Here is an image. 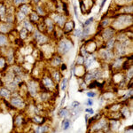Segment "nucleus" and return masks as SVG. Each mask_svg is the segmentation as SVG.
<instances>
[{"instance_id": "f257e3e1", "label": "nucleus", "mask_w": 133, "mask_h": 133, "mask_svg": "<svg viewBox=\"0 0 133 133\" xmlns=\"http://www.w3.org/2000/svg\"><path fill=\"white\" fill-rule=\"evenodd\" d=\"M113 18L114 20L111 25L116 32L124 31L129 26H132V14H116L115 16H113Z\"/></svg>"}, {"instance_id": "f03ea898", "label": "nucleus", "mask_w": 133, "mask_h": 133, "mask_svg": "<svg viewBox=\"0 0 133 133\" xmlns=\"http://www.w3.org/2000/svg\"><path fill=\"white\" fill-rule=\"evenodd\" d=\"M56 43V53L59 54L61 56H65L68 54L70 51L74 47V42L72 41V39L68 36H62L61 39H59Z\"/></svg>"}, {"instance_id": "7ed1b4c3", "label": "nucleus", "mask_w": 133, "mask_h": 133, "mask_svg": "<svg viewBox=\"0 0 133 133\" xmlns=\"http://www.w3.org/2000/svg\"><path fill=\"white\" fill-rule=\"evenodd\" d=\"M9 102H10V104L14 107L15 110H19V111L24 110L28 106V103L26 101L25 98L21 96L20 94H19L18 91L12 92V97H11L9 99Z\"/></svg>"}, {"instance_id": "20e7f679", "label": "nucleus", "mask_w": 133, "mask_h": 133, "mask_svg": "<svg viewBox=\"0 0 133 133\" xmlns=\"http://www.w3.org/2000/svg\"><path fill=\"white\" fill-rule=\"evenodd\" d=\"M26 85H27L28 90L27 97L36 98L40 92V82L38 79H29V81L26 82Z\"/></svg>"}, {"instance_id": "39448f33", "label": "nucleus", "mask_w": 133, "mask_h": 133, "mask_svg": "<svg viewBox=\"0 0 133 133\" xmlns=\"http://www.w3.org/2000/svg\"><path fill=\"white\" fill-rule=\"evenodd\" d=\"M31 37L34 42L36 43L38 45H44L45 44H48L51 41V37L47 34L40 32L36 28L34 29V31L31 33Z\"/></svg>"}, {"instance_id": "423d86ee", "label": "nucleus", "mask_w": 133, "mask_h": 133, "mask_svg": "<svg viewBox=\"0 0 133 133\" xmlns=\"http://www.w3.org/2000/svg\"><path fill=\"white\" fill-rule=\"evenodd\" d=\"M97 52H98L97 58L99 59L101 61L105 62V63L109 64L115 58L114 51L107 49V48H105V47L104 48H98Z\"/></svg>"}, {"instance_id": "0eeeda50", "label": "nucleus", "mask_w": 133, "mask_h": 133, "mask_svg": "<svg viewBox=\"0 0 133 133\" xmlns=\"http://www.w3.org/2000/svg\"><path fill=\"white\" fill-rule=\"evenodd\" d=\"M39 82L43 86L48 90L49 91H51V92L55 91V88H56L57 83L53 81V79L51 78V76H50L49 73H47V74H43Z\"/></svg>"}, {"instance_id": "6e6552de", "label": "nucleus", "mask_w": 133, "mask_h": 133, "mask_svg": "<svg viewBox=\"0 0 133 133\" xmlns=\"http://www.w3.org/2000/svg\"><path fill=\"white\" fill-rule=\"evenodd\" d=\"M49 16L51 18V20L54 21L55 25L59 28H61L64 26V24L66 23V21L69 19V17H68L66 15H65L64 14H61V12H51V14H48Z\"/></svg>"}, {"instance_id": "1a4fd4ad", "label": "nucleus", "mask_w": 133, "mask_h": 133, "mask_svg": "<svg viewBox=\"0 0 133 133\" xmlns=\"http://www.w3.org/2000/svg\"><path fill=\"white\" fill-rule=\"evenodd\" d=\"M116 34H117L116 30L109 26V27L105 28V29H103L102 30L100 31L99 36H100V37H101L102 41L105 43L106 41H108V40L111 39V38L115 37V36H116Z\"/></svg>"}, {"instance_id": "9d476101", "label": "nucleus", "mask_w": 133, "mask_h": 133, "mask_svg": "<svg viewBox=\"0 0 133 133\" xmlns=\"http://www.w3.org/2000/svg\"><path fill=\"white\" fill-rule=\"evenodd\" d=\"M29 122L27 121L26 117L24 116L23 113H19L17 114L14 117V125L18 129H23L25 127V125L27 124Z\"/></svg>"}, {"instance_id": "9b49d317", "label": "nucleus", "mask_w": 133, "mask_h": 133, "mask_svg": "<svg viewBox=\"0 0 133 133\" xmlns=\"http://www.w3.org/2000/svg\"><path fill=\"white\" fill-rule=\"evenodd\" d=\"M49 63L51 68H59L63 63V57L55 52L54 54L49 59Z\"/></svg>"}, {"instance_id": "f8f14e48", "label": "nucleus", "mask_w": 133, "mask_h": 133, "mask_svg": "<svg viewBox=\"0 0 133 133\" xmlns=\"http://www.w3.org/2000/svg\"><path fill=\"white\" fill-rule=\"evenodd\" d=\"M43 21H44V24H45L46 34H47V35H51V34L52 33V31L54 30L55 27H56L54 21L51 20V18L49 15H47L46 17H44V18L43 19Z\"/></svg>"}, {"instance_id": "ddd939ff", "label": "nucleus", "mask_w": 133, "mask_h": 133, "mask_svg": "<svg viewBox=\"0 0 133 133\" xmlns=\"http://www.w3.org/2000/svg\"><path fill=\"white\" fill-rule=\"evenodd\" d=\"M16 9L18 11H20L21 14H23L24 15L28 17L29 15V14L34 10V6L32 5L30 3H24V4L20 5L18 7H16Z\"/></svg>"}, {"instance_id": "4468645a", "label": "nucleus", "mask_w": 133, "mask_h": 133, "mask_svg": "<svg viewBox=\"0 0 133 133\" xmlns=\"http://www.w3.org/2000/svg\"><path fill=\"white\" fill-rule=\"evenodd\" d=\"M75 28H76V23H75L74 21L69 18L66 21V23L64 24L63 27H62V30H63L64 35H69V34H71Z\"/></svg>"}, {"instance_id": "2eb2a0df", "label": "nucleus", "mask_w": 133, "mask_h": 133, "mask_svg": "<svg viewBox=\"0 0 133 133\" xmlns=\"http://www.w3.org/2000/svg\"><path fill=\"white\" fill-rule=\"evenodd\" d=\"M14 27H15L14 24H10L4 21H0V33L8 35L14 29Z\"/></svg>"}, {"instance_id": "dca6fc26", "label": "nucleus", "mask_w": 133, "mask_h": 133, "mask_svg": "<svg viewBox=\"0 0 133 133\" xmlns=\"http://www.w3.org/2000/svg\"><path fill=\"white\" fill-rule=\"evenodd\" d=\"M32 124H37V125H42V124L46 123V118L40 114H36V115H32V117L29 118Z\"/></svg>"}, {"instance_id": "f3484780", "label": "nucleus", "mask_w": 133, "mask_h": 133, "mask_svg": "<svg viewBox=\"0 0 133 133\" xmlns=\"http://www.w3.org/2000/svg\"><path fill=\"white\" fill-rule=\"evenodd\" d=\"M50 76H51V78L53 79L56 83H59V82L61 81L62 77H63V75H62V72L59 68H52V71L49 72Z\"/></svg>"}, {"instance_id": "a211bd4d", "label": "nucleus", "mask_w": 133, "mask_h": 133, "mask_svg": "<svg viewBox=\"0 0 133 133\" xmlns=\"http://www.w3.org/2000/svg\"><path fill=\"white\" fill-rule=\"evenodd\" d=\"M12 91L8 89L7 87H5V85L0 87V98H2V99L9 100L10 98L12 97Z\"/></svg>"}, {"instance_id": "6ab92c4d", "label": "nucleus", "mask_w": 133, "mask_h": 133, "mask_svg": "<svg viewBox=\"0 0 133 133\" xmlns=\"http://www.w3.org/2000/svg\"><path fill=\"white\" fill-rule=\"evenodd\" d=\"M34 11H36L38 15L43 19L48 15V11L46 10V7H44V5H35L34 6Z\"/></svg>"}, {"instance_id": "aec40b11", "label": "nucleus", "mask_w": 133, "mask_h": 133, "mask_svg": "<svg viewBox=\"0 0 133 133\" xmlns=\"http://www.w3.org/2000/svg\"><path fill=\"white\" fill-rule=\"evenodd\" d=\"M28 19H29V20L35 26L37 24L39 21H41L43 20V18H41V17L38 15L37 12H36V11H34V10L32 11L30 14H29V15L28 16Z\"/></svg>"}, {"instance_id": "412c9836", "label": "nucleus", "mask_w": 133, "mask_h": 133, "mask_svg": "<svg viewBox=\"0 0 133 133\" xmlns=\"http://www.w3.org/2000/svg\"><path fill=\"white\" fill-rule=\"evenodd\" d=\"M21 27H23V28H25L26 29H28L29 32H30V33H32V32L34 31V29H36V26L34 25L33 23H32L31 21L29 20V19H28V17L22 21V22H21Z\"/></svg>"}, {"instance_id": "4be33fe9", "label": "nucleus", "mask_w": 133, "mask_h": 133, "mask_svg": "<svg viewBox=\"0 0 133 133\" xmlns=\"http://www.w3.org/2000/svg\"><path fill=\"white\" fill-rule=\"evenodd\" d=\"M58 116L61 119H64V118H69L70 117V110L68 108H64L62 107L61 108L59 111L57 113Z\"/></svg>"}, {"instance_id": "5701e85b", "label": "nucleus", "mask_w": 133, "mask_h": 133, "mask_svg": "<svg viewBox=\"0 0 133 133\" xmlns=\"http://www.w3.org/2000/svg\"><path fill=\"white\" fill-rule=\"evenodd\" d=\"M83 111V109L82 107H78L77 108H73L70 110V119L72 120V121H75V120L76 119L77 117L80 115V114L82 113Z\"/></svg>"}, {"instance_id": "b1692460", "label": "nucleus", "mask_w": 133, "mask_h": 133, "mask_svg": "<svg viewBox=\"0 0 133 133\" xmlns=\"http://www.w3.org/2000/svg\"><path fill=\"white\" fill-rule=\"evenodd\" d=\"M72 127V120L70 118H64L61 123V128L62 130H68Z\"/></svg>"}, {"instance_id": "393cba45", "label": "nucleus", "mask_w": 133, "mask_h": 133, "mask_svg": "<svg viewBox=\"0 0 133 133\" xmlns=\"http://www.w3.org/2000/svg\"><path fill=\"white\" fill-rule=\"evenodd\" d=\"M29 36H31V33L29 32L28 29H26L25 28L21 27V29L19 31V38L22 41H25L26 39L29 38Z\"/></svg>"}, {"instance_id": "a878e982", "label": "nucleus", "mask_w": 133, "mask_h": 133, "mask_svg": "<svg viewBox=\"0 0 133 133\" xmlns=\"http://www.w3.org/2000/svg\"><path fill=\"white\" fill-rule=\"evenodd\" d=\"M10 65L6 62L5 57L4 55L0 54V72L1 73H5L7 70L8 66Z\"/></svg>"}, {"instance_id": "bb28decb", "label": "nucleus", "mask_w": 133, "mask_h": 133, "mask_svg": "<svg viewBox=\"0 0 133 133\" xmlns=\"http://www.w3.org/2000/svg\"><path fill=\"white\" fill-rule=\"evenodd\" d=\"M10 40L8 38V36L5 34L0 33V48H3V47L9 46Z\"/></svg>"}, {"instance_id": "cd10ccee", "label": "nucleus", "mask_w": 133, "mask_h": 133, "mask_svg": "<svg viewBox=\"0 0 133 133\" xmlns=\"http://www.w3.org/2000/svg\"><path fill=\"white\" fill-rule=\"evenodd\" d=\"M7 7L8 5H5V1L0 3V21H4L5 17L7 14Z\"/></svg>"}, {"instance_id": "c85d7f7f", "label": "nucleus", "mask_w": 133, "mask_h": 133, "mask_svg": "<svg viewBox=\"0 0 133 133\" xmlns=\"http://www.w3.org/2000/svg\"><path fill=\"white\" fill-rule=\"evenodd\" d=\"M115 41H116V39H115V37L111 38V39H109L108 41L105 42L104 47L107 49H109V50H113L114 46H115Z\"/></svg>"}, {"instance_id": "c756f323", "label": "nucleus", "mask_w": 133, "mask_h": 133, "mask_svg": "<svg viewBox=\"0 0 133 133\" xmlns=\"http://www.w3.org/2000/svg\"><path fill=\"white\" fill-rule=\"evenodd\" d=\"M68 80L66 78V77H62L61 81L59 82V89L61 90L62 91H65L68 88Z\"/></svg>"}, {"instance_id": "7c9ffc66", "label": "nucleus", "mask_w": 133, "mask_h": 133, "mask_svg": "<svg viewBox=\"0 0 133 133\" xmlns=\"http://www.w3.org/2000/svg\"><path fill=\"white\" fill-rule=\"evenodd\" d=\"M84 59H85V58L83 57L82 54L79 53L76 58V61H75L74 64L76 66H83V64H84Z\"/></svg>"}, {"instance_id": "2f4dec72", "label": "nucleus", "mask_w": 133, "mask_h": 133, "mask_svg": "<svg viewBox=\"0 0 133 133\" xmlns=\"http://www.w3.org/2000/svg\"><path fill=\"white\" fill-rule=\"evenodd\" d=\"M82 33H83V29H76V28H75L74 30L72 31L73 36H75V37L78 38V39H81V37H82Z\"/></svg>"}, {"instance_id": "473e14b6", "label": "nucleus", "mask_w": 133, "mask_h": 133, "mask_svg": "<svg viewBox=\"0 0 133 133\" xmlns=\"http://www.w3.org/2000/svg\"><path fill=\"white\" fill-rule=\"evenodd\" d=\"M24 3H29V2L28 0H12V5L15 7H18L20 5Z\"/></svg>"}, {"instance_id": "72a5a7b5", "label": "nucleus", "mask_w": 133, "mask_h": 133, "mask_svg": "<svg viewBox=\"0 0 133 133\" xmlns=\"http://www.w3.org/2000/svg\"><path fill=\"white\" fill-rule=\"evenodd\" d=\"M79 5H80V9H81V12L83 14H86V5H85V2H83V0H80L79 2Z\"/></svg>"}, {"instance_id": "f704fd0d", "label": "nucleus", "mask_w": 133, "mask_h": 133, "mask_svg": "<svg viewBox=\"0 0 133 133\" xmlns=\"http://www.w3.org/2000/svg\"><path fill=\"white\" fill-rule=\"evenodd\" d=\"M86 95H87L88 98H96L98 96V92L95 91H93V90H90L89 91L86 92Z\"/></svg>"}, {"instance_id": "c9c22d12", "label": "nucleus", "mask_w": 133, "mask_h": 133, "mask_svg": "<svg viewBox=\"0 0 133 133\" xmlns=\"http://www.w3.org/2000/svg\"><path fill=\"white\" fill-rule=\"evenodd\" d=\"M93 22H94V17H90L89 19H87V20L83 22V28L87 27V26L92 25V23H93Z\"/></svg>"}, {"instance_id": "e433bc0d", "label": "nucleus", "mask_w": 133, "mask_h": 133, "mask_svg": "<svg viewBox=\"0 0 133 133\" xmlns=\"http://www.w3.org/2000/svg\"><path fill=\"white\" fill-rule=\"evenodd\" d=\"M81 106V103L79 101H77V100H74V101L71 102V105H70V108H71V109L73 108H77L78 107Z\"/></svg>"}, {"instance_id": "4c0bfd02", "label": "nucleus", "mask_w": 133, "mask_h": 133, "mask_svg": "<svg viewBox=\"0 0 133 133\" xmlns=\"http://www.w3.org/2000/svg\"><path fill=\"white\" fill-rule=\"evenodd\" d=\"M93 104H94V101H93V99H92L91 98H88L87 100L84 103V105L86 107H92V106H93Z\"/></svg>"}, {"instance_id": "58836bf2", "label": "nucleus", "mask_w": 133, "mask_h": 133, "mask_svg": "<svg viewBox=\"0 0 133 133\" xmlns=\"http://www.w3.org/2000/svg\"><path fill=\"white\" fill-rule=\"evenodd\" d=\"M84 112L87 113L88 115H94V113H95V112H94L93 109H92V108H85L84 109Z\"/></svg>"}, {"instance_id": "ea45409f", "label": "nucleus", "mask_w": 133, "mask_h": 133, "mask_svg": "<svg viewBox=\"0 0 133 133\" xmlns=\"http://www.w3.org/2000/svg\"><path fill=\"white\" fill-rule=\"evenodd\" d=\"M59 69L61 70V72H63V71H66V69H68V66H66V63H62L61 66L59 68Z\"/></svg>"}, {"instance_id": "a19ab883", "label": "nucleus", "mask_w": 133, "mask_h": 133, "mask_svg": "<svg viewBox=\"0 0 133 133\" xmlns=\"http://www.w3.org/2000/svg\"><path fill=\"white\" fill-rule=\"evenodd\" d=\"M107 101H106V99L104 98V97H103L102 95H100L99 96V98H98V104L100 105V106H102L103 104H105Z\"/></svg>"}, {"instance_id": "79ce46f5", "label": "nucleus", "mask_w": 133, "mask_h": 133, "mask_svg": "<svg viewBox=\"0 0 133 133\" xmlns=\"http://www.w3.org/2000/svg\"><path fill=\"white\" fill-rule=\"evenodd\" d=\"M107 1H108V0H102L101 4H100V6H99V10H98V14L101 12V11L103 10V8H104V5H105V4L107 3Z\"/></svg>"}, {"instance_id": "37998d69", "label": "nucleus", "mask_w": 133, "mask_h": 133, "mask_svg": "<svg viewBox=\"0 0 133 133\" xmlns=\"http://www.w3.org/2000/svg\"><path fill=\"white\" fill-rule=\"evenodd\" d=\"M40 3H41V0H31V1H30V4L33 6L39 5Z\"/></svg>"}, {"instance_id": "c03bdc74", "label": "nucleus", "mask_w": 133, "mask_h": 133, "mask_svg": "<svg viewBox=\"0 0 133 133\" xmlns=\"http://www.w3.org/2000/svg\"><path fill=\"white\" fill-rule=\"evenodd\" d=\"M74 12H75V16H76V19H78L79 20V17H78V12H77V6L76 5H74Z\"/></svg>"}, {"instance_id": "a18cd8bd", "label": "nucleus", "mask_w": 133, "mask_h": 133, "mask_svg": "<svg viewBox=\"0 0 133 133\" xmlns=\"http://www.w3.org/2000/svg\"><path fill=\"white\" fill-rule=\"evenodd\" d=\"M66 94H65V96H64V97L62 98L61 102V105H59V108H62V107L64 106V104H65V101H66Z\"/></svg>"}, {"instance_id": "49530a36", "label": "nucleus", "mask_w": 133, "mask_h": 133, "mask_svg": "<svg viewBox=\"0 0 133 133\" xmlns=\"http://www.w3.org/2000/svg\"><path fill=\"white\" fill-rule=\"evenodd\" d=\"M84 119H85V123H88V120H89V115L88 114H85V115H84Z\"/></svg>"}, {"instance_id": "de8ad7c7", "label": "nucleus", "mask_w": 133, "mask_h": 133, "mask_svg": "<svg viewBox=\"0 0 133 133\" xmlns=\"http://www.w3.org/2000/svg\"><path fill=\"white\" fill-rule=\"evenodd\" d=\"M4 85V83H3V80H2V78H0V87L3 86Z\"/></svg>"}, {"instance_id": "09e8293b", "label": "nucleus", "mask_w": 133, "mask_h": 133, "mask_svg": "<svg viewBox=\"0 0 133 133\" xmlns=\"http://www.w3.org/2000/svg\"><path fill=\"white\" fill-rule=\"evenodd\" d=\"M28 1H29V3H30V1H31V0H28Z\"/></svg>"}]
</instances>
